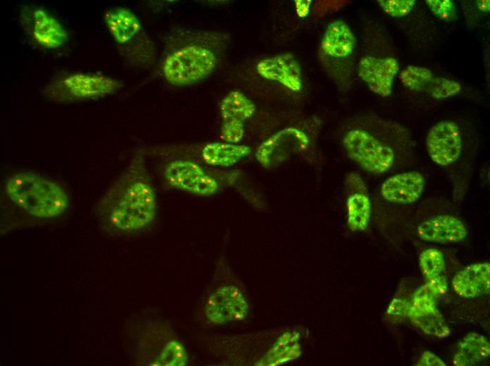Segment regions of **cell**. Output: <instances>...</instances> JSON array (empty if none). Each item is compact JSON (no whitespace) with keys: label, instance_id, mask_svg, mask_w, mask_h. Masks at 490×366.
I'll return each mask as SVG.
<instances>
[{"label":"cell","instance_id":"6da1fadb","mask_svg":"<svg viewBox=\"0 0 490 366\" xmlns=\"http://www.w3.org/2000/svg\"><path fill=\"white\" fill-rule=\"evenodd\" d=\"M342 144L348 156L375 175L394 173L414 161V141L408 129L377 116L359 120L344 133Z\"/></svg>","mask_w":490,"mask_h":366},{"label":"cell","instance_id":"7a4b0ae2","mask_svg":"<svg viewBox=\"0 0 490 366\" xmlns=\"http://www.w3.org/2000/svg\"><path fill=\"white\" fill-rule=\"evenodd\" d=\"M97 215L111 234H132L149 226L157 213L156 191L144 158L136 155L100 198Z\"/></svg>","mask_w":490,"mask_h":366},{"label":"cell","instance_id":"3957f363","mask_svg":"<svg viewBox=\"0 0 490 366\" xmlns=\"http://www.w3.org/2000/svg\"><path fill=\"white\" fill-rule=\"evenodd\" d=\"M225 36L215 31L188 27L172 29L166 38L162 72L176 86L198 82L218 65L225 47Z\"/></svg>","mask_w":490,"mask_h":366},{"label":"cell","instance_id":"277c9868","mask_svg":"<svg viewBox=\"0 0 490 366\" xmlns=\"http://www.w3.org/2000/svg\"><path fill=\"white\" fill-rule=\"evenodd\" d=\"M425 145L430 160L447 174L453 200L459 203L468 190L476 163L475 130L464 121L443 120L429 130Z\"/></svg>","mask_w":490,"mask_h":366},{"label":"cell","instance_id":"5b68a950","mask_svg":"<svg viewBox=\"0 0 490 366\" xmlns=\"http://www.w3.org/2000/svg\"><path fill=\"white\" fill-rule=\"evenodd\" d=\"M3 194L28 215L49 219L63 214L69 206V197L55 181L31 171H21L6 179Z\"/></svg>","mask_w":490,"mask_h":366},{"label":"cell","instance_id":"8992f818","mask_svg":"<svg viewBox=\"0 0 490 366\" xmlns=\"http://www.w3.org/2000/svg\"><path fill=\"white\" fill-rule=\"evenodd\" d=\"M249 303L243 284L227 263L220 260L201 303V315L209 324L220 325L246 318Z\"/></svg>","mask_w":490,"mask_h":366},{"label":"cell","instance_id":"52a82bcc","mask_svg":"<svg viewBox=\"0 0 490 366\" xmlns=\"http://www.w3.org/2000/svg\"><path fill=\"white\" fill-rule=\"evenodd\" d=\"M105 24L126 62L137 68H150L156 61V48L138 17L131 10L115 7L103 14Z\"/></svg>","mask_w":490,"mask_h":366},{"label":"cell","instance_id":"ba28073f","mask_svg":"<svg viewBox=\"0 0 490 366\" xmlns=\"http://www.w3.org/2000/svg\"><path fill=\"white\" fill-rule=\"evenodd\" d=\"M122 85L120 80L101 74L61 72L44 86L42 94L49 100L67 103L111 96Z\"/></svg>","mask_w":490,"mask_h":366},{"label":"cell","instance_id":"9c48e42d","mask_svg":"<svg viewBox=\"0 0 490 366\" xmlns=\"http://www.w3.org/2000/svg\"><path fill=\"white\" fill-rule=\"evenodd\" d=\"M399 70L397 56L390 38L383 34L375 52L363 55L358 63L360 79L375 94L387 97Z\"/></svg>","mask_w":490,"mask_h":366},{"label":"cell","instance_id":"30bf717a","mask_svg":"<svg viewBox=\"0 0 490 366\" xmlns=\"http://www.w3.org/2000/svg\"><path fill=\"white\" fill-rule=\"evenodd\" d=\"M21 27L30 40L37 46L56 49L68 39V33L61 22L45 8L25 5L20 11Z\"/></svg>","mask_w":490,"mask_h":366},{"label":"cell","instance_id":"8fae6325","mask_svg":"<svg viewBox=\"0 0 490 366\" xmlns=\"http://www.w3.org/2000/svg\"><path fill=\"white\" fill-rule=\"evenodd\" d=\"M166 183L172 187L201 196H208L220 190L215 177L196 163L175 160L163 170Z\"/></svg>","mask_w":490,"mask_h":366},{"label":"cell","instance_id":"7c38bea8","mask_svg":"<svg viewBox=\"0 0 490 366\" xmlns=\"http://www.w3.org/2000/svg\"><path fill=\"white\" fill-rule=\"evenodd\" d=\"M308 145V137L303 130L289 127L262 142L255 155L263 168L270 169L280 165L293 155L305 151Z\"/></svg>","mask_w":490,"mask_h":366},{"label":"cell","instance_id":"4fadbf2b","mask_svg":"<svg viewBox=\"0 0 490 366\" xmlns=\"http://www.w3.org/2000/svg\"><path fill=\"white\" fill-rule=\"evenodd\" d=\"M402 84L408 89L426 94L436 100L448 99L460 92V84L444 77L436 76L427 68L408 65L399 73Z\"/></svg>","mask_w":490,"mask_h":366},{"label":"cell","instance_id":"5bb4252c","mask_svg":"<svg viewBox=\"0 0 490 366\" xmlns=\"http://www.w3.org/2000/svg\"><path fill=\"white\" fill-rule=\"evenodd\" d=\"M417 236L422 241L437 244H452L464 240L467 229L456 215L439 213L427 217L416 227Z\"/></svg>","mask_w":490,"mask_h":366},{"label":"cell","instance_id":"9a60e30c","mask_svg":"<svg viewBox=\"0 0 490 366\" xmlns=\"http://www.w3.org/2000/svg\"><path fill=\"white\" fill-rule=\"evenodd\" d=\"M356 46V37L348 25L342 20H336L327 25L320 47L325 55L338 64H343L348 74V63L352 61Z\"/></svg>","mask_w":490,"mask_h":366},{"label":"cell","instance_id":"2e32d148","mask_svg":"<svg viewBox=\"0 0 490 366\" xmlns=\"http://www.w3.org/2000/svg\"><path fill=\"white\" fill-rule=\"evenodd\" d=\"M347 225L354 232H362L368 226L371 215V202L366 185L357 173L346 178Z\"/></svg>","mask_w":490,"mask_h":366},{"label":"cell","instance_id":"e0dca14e","mask_svg":"<svg viewBox=\"0 0 490 366\" xmlns=\"http://www.w3.org/2000/svg\"><path fill=\"white\" fill-rule=\"evenodd\" d=\"M256 70L263 77L277 81L294 92H299L302 88L299 63L290 53L263 59L257 64Z\"/></svg>","mask_w":490,"mask_h":366},{"label":"cell","instance_id":"ac0fdd59","mask_svg":"<svg viewBox=\"0 0 490 366\" xmlns=\"http://www.w3.org/2000/svg\"><path fill=\"white\" fill-rule=\"evenodd\" d=\"M454 291L460 297L472 298L490 291V264L478 263L458 272L452 280Z\"/></svg>","mask_w":490,"mask_h":366},{"label":"cell","instance_id":"d6986e66","mask_svg":"<svg viewBox=\"0 0 490 366\" xmlns=\"http://www.w3.org/2000/svg\"><path fill=\"white\" fill-rule=\"evenodd\" d=\"M490 354V344L483 335L471 332L459 342L453 358L456 366H472L486 360Z\"/></svg>","mask_w":490,"mask_h":366},{"label":"cell","instance_id":"ffe728a7","mask_svg":"<svg viewBox=\"0 0 490 366\" xmlns=\"http://www.w3.org/2000/svg\"><path fill=\"white\" fill-rule=\"evenodd\" d=\"M251 153L246 145L226 142H213L206 144L202 149L203 160L213 166H232Z\"/></svg>","mask_w":490,"mask_h":366},{"label":"cell","instance_id":"44dd1931","mask_svg":"<svg viewBox=\"0 0 490 366\" xmlns=\"http://www.w3.org/2000/svg\"><path fill=\"white\" fill-rule=\"evenodd\" d=\"M220 110L223 121L244 122L253 115L256 106L244 93L234 90L224 97Z\"/></svg>","mask_w":490,"mask_h":366},{"label":"cell","instance_id":"7402d4cb","mask_svg":"<svg viewBox=\"0 0 490 366\" xmlns=\"http://www.w3.org/2000/svg\"><path fill=\"white\" fill-rule=\"evenodd\" d=\"M407 316L425 334L438 338L450 335V329L437 309L413 310L408 309Z\"/></svg>","mask_w":490,"mask_h":366},{"label":"cell","instance_id":"603a6c76","mask_svg":"<svg viewBox=\"0 0 490 366\" xmlns=\"http://www.w3.org/2000/svg\"><path fill=\"white\" fill-rule=\"evenodd\" d=\"M419 265L427 279L436 278L441 275L445 267L444 253L435 248L425 249L419 255Z\"/></svg>","mask_w":490,"mask_h":366},{"label":"cell","instance_id":"cb8c5ba5","mask_svg":"<svg viewBox=\"0 0 490 366\" xmlns=\"http://www.w3.org/2000/svg\"><path fill=\"white\" fill-rule=\"evenodd\" d=\"M377 2L386 14L396 18L408 15L415 5L414 0H379Z\"/></svg>","mask_w":490,"mask_h":366},{"label":"cell","instance_id":"d4e9b609","mask_svg":"<svg viewBox=\"0 0 490 366\" xmlns=\"http://www.w3.org/2000/svg\"><path fill=\"white\" fill-rule=\"evenodd\" d=\"M430 11L439 19L453 21L457 18L455 4L451 0H427L425 1Z\"/></svg>","mask_w":490,"mask_h":366},{"label":"cell","instance_id":"484cf974","mask_svg":"<svg viewBox=\"0 0 490 366\" xmlns=\"http://www.w3.org/2000/svg\"><path fill=\"white\" fill-rule=\"evenodd\" d=\"M244 134V122L238 120L223 121L220 137L224 142L230 144L239 143L243 138Z\"/></svg>","mask_w":490,"mask_h":366},{"label":"cell","instance_id":"4316f807","mask_svg":"<svg viewBox=\"0 0 490 366\" xmlns=\"http://www.w3.org/2000/svg\"><path fill=\"white\" fill-rule=\"evenodd\" d=\"M408 305L409 303L402 298H394L387 308V314L396 317L407 316Z\"/></svg>","mask_w":490,"mask_h":366},{"label":"cell","instance_id":"83f0119b","mask_svg":"<svg viewBox=\"0 0 490 366\" xmlns=\"http://www.w3.org/2000/svg\"><path fill=\"white\" fill-rule=\"evenodd\" d=\"M415 365L419 366H446L437 355L431 351H425Z\"/></svg>","mask_w":490,"mask_h":366},{"label":"cell","instance_id":"f1b7e54d","mask_svg":"<svg viewBox=\"0 0 490 366\" xmlns=\"http://www.w3.org/2000/svg\"><path fill=\"white\" fill-rule=\"evenodd\" d=\"M311 1L310 0H296L294 1V4L296 7V11L297 15L301 18L306 17L309 12L310 5Z\"/></svg>","mask_w":490,"mask_h":366},{"label":"cell","instance_id":"f546056e","mask_svg":"<svg viewBox=\"0 0 490 366\" xmlns=\"http://www.w3.org/2000/svg\"><path fill=\"white\" fill-rule=\"evenodd\" d=\"M477 8L482 12L487 13L489 11V1H476Z\"/></svg>","mask_w":490,"mask_h":366}]
</instances>
